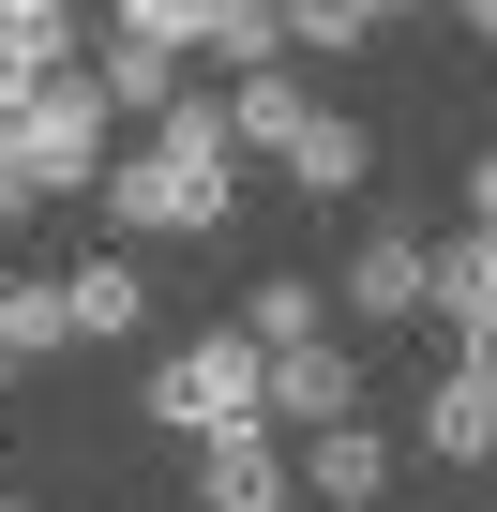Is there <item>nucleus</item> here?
<instances>
[{
	"mask_svg": "<svg viewBox=\"0 0 497 512\" xmlns=\"http://www.w3.org/2000/svg\"><path fill=\"white\" fill-rule=\"evenodd\" d=\"M106 226L121 241H211L226 226V196H241V151H226V106L211 91H181L166 121H151V151H106Z\"/></svg>",
	"mask_w": 497,
	"mask_h": 512,
	"instance_id": "1",
	"label": "nucleus"
},
{
	"mask_svg": "<svg viewBox=\"0 0 497 512\" xmlns=\"http://www.w3.org/2000/svg\"><path fill=\"white\" fill-rule=\"evenodd\" d=\"M106 136H121V121H106L91 61L46 76V91H0V196H16V211H31V196H91V181H106Z\"/></svg>",
	"mask_w": 497,
	"mask_h": 512,
	"instance_id": "2",
	"label": "nucleus"
},
{
	"mask_svg": "<svg viewBox=\"0 0 497 512\" xmlns=\"http://www.w3.org/2000/svg\"><path fill=\"white\" fill-rule=\"evenodd\" d=\"M136 407H151L166 437H241V422H257V347H241V332H196V347L151 362Z\"/></svg>",
	"mask_w": 497,
	"mask_h": 512,
	"instance_id": "3",
	"label": "nucleus"
},
{
	"mask_svg": "<svg viewBox=\"0 0 497 512\" xmlns=\"http://www.w3.org/2000/svg\"><path fill=\"white\" fill-rule=\"evenodd\" d=\"M257 422L272 437H332V422H362V362L317 332V347H272L257 362Z\"/></svg>",
	"mask_w": 497,
	"mask_h": 512,
	"instance_id": "4",
	"label": "nucleus"
},
{
	"mask_svg": "<svg viewBox=\"0 0 497 512\" xmlns=\"http://www.w3.org/2000/svg\"><path fill=\"white\" fill-rule=\"evenodd\" d=\"M287 497H317V512H392V437H377V422L302 437V452H287Z\"/></svg>",
	"mask_w": 497,
	"mask_h": 512,
	"instance_id": "5",
	"label": "nucleus"
},
{
	"mask_svg": "<svg viewBox=\"0 0 497 512\" xmlns=\"http://www.w3.org/2000/svg\"><path fill=\"white\" fill-rule=\"evenodd\" d=\"M422 317H452V362H482V332H497V241L482 226L422 241Z\"/></svg>",
	"mask_w": 497,
	"mask_h": 512,
	"instance_id": "6",
	"label": "nucleus"
},
{
	"mask_svg": "<svg viewBox=\"0 0 497 512\" xmlns=\"http://www.w3.org/2000/svg\"><path fill=\"white\" fill-rule=\"evenodd\" d=\"M196 497H211V512H287V437H272V422L196 437Z\"/></svg>",
	"mask_w": 497,
	"mask_h": 512,
	"instance_id": "7",
	"label": "nucleus"
},
{
	"mask_svg": "<svg viewBox=\"0 0 497 512\" xmlns=\"http://www.w3.org/2000/svg\"><path fill=\"white\" fill-rule=\"evenodd\" d=\"M407 437H422L437 467H482V452H497V377H482V362H452V377L407 407Z\"/></svg>",
	"mask_w": 497,
	"mask_h": 512,
	"instance_id": "8",
	"label": "nucleus"
},
{
	"mask_svg": "<svg viewBox=\"0 0 497 512\" xmlns=\"http://www.w3.org/2000/svg\"><path fill=\"white\" fill-rule=\"evenodd\" d=\"M302 121H317L302 61H272V76H241V91H226V151H272V166H287V136H302Z\"/></svg>",
	"mask_w": 497,
	"mask_h": 512,
	"instance_id": "9",
	"label": "nucleus"
},
{
	"mask_svg": "<svg viewBox=\"0 0 497 512\" xmlns=\"http://www.w3.org/2000/svg\"><path fill=\"white\" fill-rule=\"evenodd\" d=\"M332 302H347V317H422V226H377V241L347 256Z\"/></svg>",
	"mask_w": 497,
	"mask_h": 512,
	"instance_id": "10",
	"label": "nucleus"
},
{
	"mask_svg": "<svg viewBox=\"0 0 497 512\" xmlns=\"http://www.w3.org/2000/svg\"><path fill=\"white\" fill-rule=\"evenodd\" d=\"M61 332H151V272L136 256H76L61 272Z\"/></svg>",
	"mask_w": 497,
	"mask_h": 512,
	"instance_id": "11",
	"label": "nucleus"
},
{
	"mask_svg": "<svg viewBox=\"0 0 497 512\" xmlns=\"http://www.w3.org/2000/svg\"><path fill=\"white\" fill-rule=\"evenodd\" d=\"M226 332L257 347V362H272V347H317V332H332V287H302V272H257V287H241V317H226Z\"/></svg>",
	"mask_w": 497,
	"mask_h": 512,
	"instance_id": "12",
	"label": "nucleus"
},
{
	"mask_svg": "<svg viewBox=\"0 0 497 512\" xmlns=\"http://www.w3.org/2000/svg\"><path fill=\"white\" fill-rule=\"evenodd\" d=\"M181 61H211V76L241 91V76H272V61H287V31H272V0H211V16H196V46H181Z\"/></svg>",
	"mask_w": 497,
	"mask_h": 512,
	"instance_id": "13",
	"label": "nucleus"
},
{
	"mask_svg": "<svg viewBox=\"0 0 497 512\" xmlns=\"http://www.w3.org/2000/svg\"><path fill=\"white\" fill-rule=\"evenodd\" d=\"M287 181H302V196H362V181H377V136H362V121H332V106H317V121H302V136H287Z\"/></svg>",
	"mask_w": 497,
	"mask_h": 512,
	"instance_id": "14",
	"label": "nucleus"
},
{
	"mask_svg": "<svg viewBox=\"0 0 497 512\" xmlns=\"http://www.w3.org/2000/svg\"><path fill=\"white\" fill-rule=\"evenodd\" d=\"M91 91H106V121H166L196 76H181L166 46H106V61H91Z\"/></svg>",
	"mask_w": 497,
	"mask_h": 512,
	"instance_id": "15",
	"label": "nucleus"
},
{
	"mask_svg": "<svg viewBox=\"0 0 497 512\" xmlns=\"http://www.w3.org/2000/svg\"><path fill=\"white\" fill-rule=\"evenodd\" d=\"M46 347H76L61 332V272H0V362H46Z\"/></svg>",
	"mask_w": 497,
	"mask_h": 512,
	"instance_id": "16",
	"label": "nucleus"
},
{
	"mask_svg": "<svg viewBox=\"0 0 497 512\" xmlns=\"http://www.w3.org/2000/svg\"><path fill=\"white\" fill-rule=\"evenodd\" d=\"M196 16H211V0H106V31H121V46H166V61L196 46Z\"/></svg>",
	"mask_w": 497,
	"mask_h": 512,
	"instance_id": "17",
	"label": "nucleus"
},
{
	"mask_svg": "<svg viewBox=\"0 0 497 512\" xmlns=\"http://www.w3.org/2000/svg\"><path fill=\"white\" fill-rule=\"evenodd\" d=\"M272 31H287V61H302V46L332 61V46H362V0H272Z\"/></svg>",
	"mask_w": 497,
	"mask_h": 512,
	"instance_id": "18",
	"label": "nucleus"
},
{
	"mask_svg": "<svg viewBox=\"0 0 497 512\" xmlns=\"http://www.w3.org/2000/svg\"><path fill=\"white\" fill-rule=\"evenodd\" d=\"M0 272H16V196H0Z\"/></svg>",
	"mask_w": 497,
	"mask_h": 512,
	"instance_id": "19",
	"label": "nucleus"
},
{
	"mask_svg": "<svg viewBox=\"0 0 497 512\" xmlns=\"http://www.w3.org/2000/svg\"><path fill=\"white\" fill-rule=\"evenodd\" d=\"M0 392H16V362H0Z\"/></svg>",
	"mask_w": 497,
	"mask_h": 512,
	"instance_id": "20",
	"label": "nucleus"
},
{
	"mask_svg": "<svg viewBox=\"0 0 497 512\" xmlns=\"http://www.w3.org/2000/svg\"><path fill=\"white\" fill-rule=\"evenodd\" d=\"M0 512H31V497H0Z\"/></svg>",
	"mask_w": 497,
	"mask_h": 512,
	"instance_id": "21",
	"label": "nucleus"
},
{
	"mask_svg": "<svg viewBox=\"0 0 497 512\" xmlns=\"http://www.w3.org/2000/svg\"><path fill=\"white\" fill-rule=\"evenodd\" d=\"M0 91H16V76H0Z\"/></svg>",
	"mask_w": 497,
	"mask_h": 512,
	"instance_id": "22",
	"label": "nucleus"
},
{
	"mask_svg": "<svg viewBox=\"0 0 497 512\" xmlns=\"http://www.w3.org/2000/svg\"><path fill=\"white\" fill-rule=\"evenodd\" d=\"M392 512H407V497H392Z\"/></svg>",
	"mask_w": 497,
	"mask_h": 512,
	"instance_id": "23",
	"label": "nucleus"
}]
</instances>
